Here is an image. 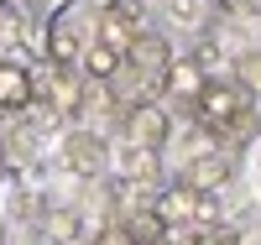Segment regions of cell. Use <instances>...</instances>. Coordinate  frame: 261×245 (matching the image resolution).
<instances>
[{
    "label": "cell",
    "instance_id": "8",
    "mask_svg": "<svg viewBox=\"0 0 261 245\" xmlns=\"http://www.w3.org/2000/svg\"><path fill=\"white\" fill-rule=\"evenodd\" d=\"M130 68H136V73H151V78H167V68H172V63H178V58H172L167 52V37H157V32H141L136 37V47H130Z\"/></svg>",
    "mask_w": 261,
    "mask_h": 245
},
{
    "label": "cell",
    "instance_id": "13",
    "mask_svg": "<svg viewBox=\"0 0 261 245\" xmlns=\"http://www.w3.org/2000/svg\"><path fill=\"white\" fill-rule=\"evenodd\" d=\"M235 84H241L246 94H261V52L235 58Z\"/></svg>",
    "mask_w": 261,
    "mask_h": 245
},
{
    "label": "cell",
    "instance_id": "6",
    "mask_svg": "<svg viewBox=\"0 0 261 245\" xmlns=\"http://www.w3.org/2000/svg\"><path fill=\"white\" fill-rule=\"evenodd\" d=\"M193 209H199V193H193L183 177H178V183H167L157 198H151V214H157L162 225H193Z\"/></svg>",
    "mask_w": 261,
    "mask_h": 245
},
{
    "label": "cell",
    "instance_id": "1",
    "mask_svg": "<svg viewBox=\"0 0 261 245\" xmlns=\"http://www.w3.org/2000/svg\"><path fill=\"white\" fill-rule=\"evenodd\" d=\"M246 110H251V99H246L241 84H235V78H214L199 94V104H193V125H204L209 136H230Z\"/></svg>",
    "mask_w": 261,
    "mask_h": 245
},
{
    "label": "cell",
    "instance_id": "16",
    "mask_svg": "<svg viewBox=\"0 0 261 245\" xmlns=\"http://www.w3.org/2000/svg\"><path fill=\"white\" fill-rule=\"evenodd\" d=\"M94 245H136V235H130L125 225H99L94 230Z\"/></svg>",
    "mask_w": 261,
    "mask_h": 245
},
{
    "label": "cell",
    "instance_id": "5",
    "mask_svg": "<svg viewBox=\"0 0 261 245\" xmlns=\"http://www.w3.org/2000/svg\"><path fill=\"white\" fill-rule=\"evenodd\" d=\"M37 104V89H32V68L21 63H0V115H21V110Z\"/></svg>",
    "mask_w": 261,
    "mask_h": 245
},
{
    "label": "cell",
    "instance_id": "3",
    "mask_svg": "<svg viewBox=\"0 0 261 245\" xmlns=\"http://www.w3.org/2000/svg\"><path fill=\"white\" fill-rule=\"evenodd\" d=\"M63 162H68L79 177H94L105 162H110V151L94 130H68V141H63Z\"/></svg>",
    "mask_w": 261,
    "mask_h": 245
},
{
    "label": "cell",
    "instance_id": "9",
    "mask_svg": "<svg viewBox=\"0 0 261 245\" xmlns=\"http://www.w3.org/2000/svg\"><path fill=\"white\" fill-rule=\"evenodd\" d=\"M84 52H89V47L79 42V32L68 26V21H53V26H47V63H53V68H79Z\"/></svg>",
    "mask_w": 261,
    "mask_h": 245
},
{
    "label": "cell",
    "instance_id": "7",
    "mask_svg": "<svg viewBox=\"0 0 261 245\" xmlns=\"http://www.w3.org/2000/svg\"><path fill=\"white\" fill-rule=\"evenodd\" d=\"M162 84H167V99H183V104L193 110V104H199V94H204L214 78H209L193 58H178V63L167 68V78H162Z\"/></svg>",
    "mask_w": 261,
    "mask_h": 245
},
{
    "label": "cell",
    "instance_id": "4",
    "mask_svg": "<svg viewBox=\"0 0 261 245\" xmlns=\"http://www.w3.org/2000/svg\"><path fill=\"white\" fill-rule=\"evenodd\" d=\"M183 183H188L193 193H220V188L230 183V157H225V151H199V157H188Z\"/></svg>",
    "mask_w": 261,
    "mask_h": 245
},
{
    "label": "cell",
    "instance_id": "14",
    "mask_svg": "<svg viewBox=\"0 0 261 245\" xmlns=\"http://www.w3.org/2000/svg\"><path fill=\"white\" fill-rule=\"evenodd\" d=\"M193 63H199L204 73H220V68H225V47H220L214 37H199V47H193Z\"/></svg>",
    "mask_w": 261,
    "mask_h": 245
},
{
    "label": "cell",
    "instance_id": "17",
    "mask_svg": "<svg viewBox=\"0 0 261 245\" xmlns=\"http://www.w3.org/2000/svg\"><path fill=\"white\" fill-rule=\"evenodd\" d=\"M157 245H199V225H167V235Z\"/></svg>",
    "mask_w": 261,
    "mask_h": 245
},
{
    "label": "cell",
    "instance_id": "12",
    "mask_svg": "<svg viewBox=\"0 0 261 245\" xmlns=\"http://www.w3.org/2000/svg\"><path fill=\"white\" fill-rule=\"evenodd\" d=\"M136 37H141V26H130V21H125L120 11H110V16L99 21V42H105V47H115L120 58H130V47H136Z\"/></svg>",
    "mask_w": 261,
    "mask_h": 245
},
{
    "label": "cell",
    "instance_id": "18",
    "mask_svg": "<svg viewBox=\"0 0 261 245\" xmlns=\"http://www.w3.org/2000/svg\"><path fill=\"white\" fill-rule=\"evenodd\" d=\"M167 11L178 21H199V0H167Z\"/></svg>",
    "mask_w": 261,
    "mask_h": 245
},
{
    "label": "cell",
    "instance_id": "10",
    "mask_svg": "<svg viewBox=\"0 0 261 245\" xmlns=\"http://www.w3.org/2000/svg\"><path fill=\"white\" fill-rule=\"evenodd\" d=\"M110 162H115V172L125 177V183H146V177H157V151L136 146V141H125L120 151H110Z\"/></svg>",
    "mask_w": 261,
    "mask_h": 245
},
{
    "label": "cell",
    "instance_id": "2",
    "mask_svg": "<svg viewBox=\"0 0 261 245\" xmlns=\"http://www.w3.org/2000/svg\"><path fill=\"white\" fill-rule=\"evenodd\" d=\"M167 136H172V115L162 104H141V110H130L125 115V141H136V146H167Z\"/></svg>",
    "mask_w": 261,
    "mask_h": 245
},
{
    "label": "cell",
    "instance_id": "15",
    "mask_svg": "<svg viewBox=\"0 0 261 245\" xmlns=\"http://www.w3.org/2000/svg\"><path fill=\"white\" fill-rule=\"evenodd\" d=\"M199 245H241V230L235 225H209V230H199Z\"/></svg>",
    "mask_w": 261,
    "mask_h": 245
},
{
    "label": "cell",
    "instance_id": "19",
    "mask_svg": "<svg viewBox=\"0 0 261 245\" xmlns=\"http://www.w3.org/2000/svg\"><path fill=\"white\" fill-rule=\"evenodd\" d=\"M256 167H261V157H256Z\"/></svg>",
    "mask_w": 261,
    "mask_h": 245
},
{
    "label": "cell",
    "instance_id": "11",
    "mask_svg": "<svg viewBox=\"0 0 261 245\" xmlns=\"http://www.w3.org/2000/svg\"><path fill=\"white\" fill-rule=\"evenodd\" d=\"M79 73L89 78V84H115V78L125 73V58H120L115 47H105V42H89V52H84Z\"/></svg>",
    "mask_w": 261,
    "mask_h": 245
}]
</instances>
